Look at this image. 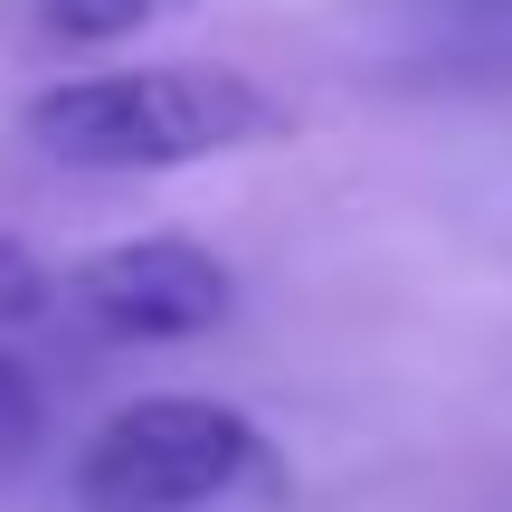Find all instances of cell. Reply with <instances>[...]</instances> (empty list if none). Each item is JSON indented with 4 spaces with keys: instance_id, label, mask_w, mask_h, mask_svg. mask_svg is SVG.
Listing matches in <instances>:
<instances>
[{
    "instance_id": "6da1fadb",
    "label": "cell",
    "mask_w": 512,
    "mask_h": 512,
    "mask_svg": "<svg viewBox=\"0 0 512 512\" xmlns=\"http://www.w3.org/2000/svg\"><path fill=\"white\" fill-rule=\"evenodd\" d=\"M285 124L294 114L275 105L247 67H219V57L86 67V76H57V86H38L29 105H19V133H29L57 171H105V181L219 162V152L275 143Z\"/></svg>"
},
{
    "instance_id": "7a4b0ae2",
    "label": "cell",
    "mask_w": 512,
    "mask_h": 512,
    "mask_svg": "<svg viewBox=\"0 0 512 512\" xmlns=\"http://www.w3.org/2000/svg\"><path fill=\"white\" fill-rule=\"evenodd\" d=\"M275 484H285V456L266 446V427L200 389L114 408L76 456L86 512H219L238 494H275Z\"/></svg>"
},
{
    "instance_id": "3957f363",
    "label": "cell",
    "mask_w": 512,
    "mask_h": 512,
    "mask_svg": "<svg viewBox=\"0 0 512 512\" xmlns=\"http://www.w3.org/2000/svg\"><path fill=\"white\" fill-rule=\"evenodd\" d=\"M228 304H238V275H228V256H209L200 238H181V228H152V238H114L95 256H76L67 275H57V304L86 342H200V332L228 323Z\"/></svg>"
},
{
    "instance_id": "277c9868",
    "label": "cell",
    "mask_w": 512,
    "mask_h": 512,
    "mask_svg": "<svg viewBox=\"0 0 512 512\" xmlns=\"http://www.w3.org/2000/svg\"><path fill=\"white\" fill-rule=\"evenodd\" d=\"M190 0H38V38L57 48H124V38L181 19Z\"/></svg>"
},
{
    "instance_id": "5b68a950",
    "label": "cell",
    "mask_w": 512,
    "mask_h": 512,
    "mask_svg": "<svg viewBox=\"0 0 512 512\" xmlns=\"http://www.w3.org/2000/svg\"><path fill=\"white\" fill-rule=\"evenodd\" d=\"M57 304V275L38 266V247H19V238H0V332H19V323H38V313Z\"/></svg>"
},
{
    "instance_id": "8992f818",
    "label": "cell",
    "mask_w": 512,
    "mask_h": 512,
    "mask_svg": "<svg viewBox=\"0 0 512 512\" xmlns=\"http://www.w3.org/2000/svg\"><path fill=\"white\" fill-rule=\"evenodd\" d=\"M29 437H38V380H29L19 351H0V465H10Z\"/></svg>"
},
{
    "instance_id": "52a82bcc",
    "label": "cell",
    "mask_w": 512,
    "mask_h": 512,
    "mask_svg": "<svg viewBox=\"0 0 512 512\" xmlns=\"http://www.w3.org/2000/svg\"><path fill=\"white\" fill-rule=\"evenodd\" d=\"M503 29H512V10H503Z\"/></svg>"
}]
</instances>
